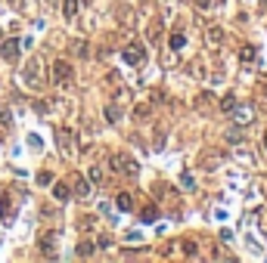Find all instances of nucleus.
<instances>
[{
  "label": "nucleus",
  "mask_w": 267,
  "mask_h": 263,
  "mask_svg": "<svg viewBox=\"0 0 267 263\" xmlns=\"http://www.w3.org/2000/svg\"><path fill=\"white\" fill-rule=\"evenodd\" d=\"M109 164H112V171H124V176H137L140 174V164L131 155H121V152L109 158Z\"/></svg>",
  "instance_id": "1"
},
{
  "label": "nucleus",
  "mask_w": 267,
  "mask_h": 263,
  "mask_svg": "<svg viewBox=\"0 0 267 263\" xmlns=\"http://www.w3.org/2000/svg\"><path fill=\"white\" fill-rule=\"evenodd\" d=\"M72 81V65L65 59H56L53 62V84H69Z\"/></svg>",
  "instance_id": "2"
},
{
  "label": "nucleus",
  "mask_w": 267,
  "mask_h": 263,
  "mask_svg": "<svg viewBox=\"0 0 267 263\" xmlns=\"http://www.w3.org/2000/svg\"><path fill=\"white\" fill-rule=\"evenodd\" d=\"M143 56H146V50L140 47V44H131V47H124V50H121V59H124L128 65H137Z\"/></svg>",
  "instance_id": "3"
},
{
  "label": "nucleus",
  "mask_w": 267,
  "mask_h": 263,
  "mask_svg": "<svg viewBox=\"0 0 267 263\" xmlns=\"http://www.w3.org/2000/svg\"><path fill=\"white\" fill-rule=\"evenodd\" d=\"M56 242H59L56 232H44V235H40V251H44V257H53V254H56Z\"/></svg>",
  "instance_id": "4"
},
{
  "label": "nucleus",
  "mask_w": 267,
  "mask_h": 263,
  "mask_svg": "<svg viewBox=\"0 0 267 263\" xmlns=\"http://www.w3.org/2000/svg\"><path fill=\"white\" fill-rule=\"evenodd\" d=\"M0 56L6 59V62H16V59H19V40H3V47H0Z\"/></svg>",
  "instance_id": "5"
},
{
  "label": "nucleus",
  "mask_w": 267,
  "mask_h": 263,
  "mask_svg": "<svg viewBox=\"0 0 267 263\" xmlns=\"http://www.w3.org/2000/svg\"><path fill=\"white\" fill-rule=\"evenodd\" d=\"M38 71H40V62H38V59H31V62H28V69H25V84H31V87H38V84H40Z\"/></svg>",
  "instance_id": "6"
},
{
  "label": "nucleus",
  "mask_w": 267,
  "mask_h": 263,
  "mask_svg": "<svg viewBox=\"0 0 267 263\" xmlns=\"http://www.w3.org/2000/svg\"><path fill=\"white\" fill-rule=\"evenodd\" d=\"M115 208H118V210H124V214H128V210L134 208V198H131L128 192H118V195H115Z\"/></svg>",
  "instance_id": "7"
},
{
  "label": "nucleus",
  "mask_w": 267,
  "mask_h": 263,
  "mask_svg": "<svg viewBox=\"0 0 267 263\" xmlns=\"http://www.w3.org/2000/svg\"><path fill=\"white\" fill-rule=\"evenodd\" d=\"M13 217V201H10V195H3L0 198V220H10Z\"/></svg>",
  "instance_id": "8"
},
{
  "label": "nucleus",
  "mask_w": 267,
  "mask_h": 263,
  "mask_svg": "<svg viewBox=\"0 0 267 263\" xmlns=\"http://www.w3.org/2000/svg\"><path fill=\"white\" fill-rule=\"evenodd\" d=\"M140 220H143V223H155V220H158V208L155 205L143 208V210H140Z\"/></svg>",
  "instance_id": "9"
},
{
  "label": "nucleus",
  "mask_w": 267,
  "mask_h": 263,
  "mask_svg": "<svg viewBox=\"0 0 267 263\" xmlns=\"http://www.w3.org/2000/svg\"><path fill=\"white\" fill-rule=\"evenodd\" d=\"M255 47H243V50H239V62H243V65H252L255 62Z\"/></svg>",
  "instance_id": "10"
},
{
  "label": "nucleus",
  "mask_w": 267,
  "mask_h": 263,
  "mask_svg": "<svg viewBox=\"0 0 267 263\" xmlns=\"http://www.w3.org/2000/svg\"><path fill=\"white\" fill-rule=\"evenodd\" d=\"M53 198L69 201V186H65V183H53Z\"/></svg>",
  "instance_id": "11"
},
{
  "label": "nucleus",
  "mask_w": 267,
  "mask_h": 263,
  "mask_svg": "<svg viewBox=\"0 0 267 263\" xmlns=\"http://www.w3.org/2000/svg\"><path fill=\"white\" fill-rule=\"evenodd\" d=\"M62 13H65V19H75V16H78V0H65Z\"/></svg>",
  "instance_id": "12"
},
{
  "label": "nucleus",
  "mask_w": 267,
  "mask_h": 263,
  "mask_svg": "<svg viewBox=\"0 0 267 263\" xmlns=\"http://www.w3.org/2000/svg\"><path fill=\"white\" fill-rule=\"evenodd\" d=\"M233 108H236V96H233V93H227V96L221 99V112H233Z\"/></svg>",
  "instance_id": "13"
},
{
  "label": "nucleus",
  "mask_w": 267,
  "mask_h": 263,
  "mask_svg": "<svg viewBox=\"0 0 267 263\" xmlns=\"http://www.w3.org/2000/svg\"><path fill=\"white\" fill-rule=\"evenodd\" d=\"M168 44H171V50H180L183 44H187V37H183V35H180V31H174V35L168 37Z\"/></svg>",
  "instance_id": "14"
},
{
  "label": "nucleus",
  "mask_w": 267,
  "mask_h": 263,
  "mask_svg": "<svg viewBox=\"0 0 267 263\" xmlns=\"http://www.w3.org/2000/svg\"><path fill=\"white\" fill-rule=\"evenodd\" d=\"M243 137H246V133H243V127H230V130H227V140H230V142H239Z\"/></svg>",
  "instance_id": "15"
},
{
  "label": "nucleus",
  "mask_w": 267,
  "mask_h": 263,
  "mask_svg": "<svg viewBox=\"0 0 267 263\" xmlns=\"http://www.w3.org/2000/svg\"><path fill=\"white\" fill-rule=\"evenodd\" d=\"M94 254V242H81L78 245V257H90Z\"/></svg>",
  "instance_id": "16"
},
{
  "label": "nucleus",
  "mask_w": 267,
  "mask_h": 263,
  "mask_svg": "<svg viewBox=\"0 0 267 263\" xmlns=\"http://www.w3.org/2000/svg\"><path fill=\"white\" fill-rule=\"evenodd\" d=\"M38 186H53V174H50V171H40V174H38Z\"/></svg>",
  "instance_id": "17"
},
{
  "label": "nucleus",
  "mask_w": 267,
  "mask_h": 263,
  "mask_svg": "<svg viewBox=\"0 0 267 263\" xmlns=\"http://www.w3.org/2000/svg\"><path fill=\"white\" fill-rule=\"evenodd\" d=\"M75 192H78L81 198H87V195H90V186H87L84 180H78V183H75Z\"/></svg>",
  "instance_id": "18"
},
{
  "label": "nucleus",
  "mask_w": 267,
  "mask_h": 263,
  "mask_svg": "<svg viewBox=\"0 0 267 263\" xmlns=\"http://www.w3.org/2000/svg\"><path fill=\"white\" fill-rule=\"evenodd\" d=\"M0 121H3L0 127H10V124H13V115H10V108H6V105L0 108Z\"/></svg>",
  "instance_id": "19"
},
{
  "label": "nucleus",
  "mask_w": 267,
  "mask_h": 263,
  "mask_svg": "<svg viewBox=\"0 0 267 263\" xmlns=\"http://www.w3.org/2000/svg\"><path fill=\"white\" fill-rule=\"evenodd\" d=\"M87 176H90V183H103V174H99V167H90V171H87Z\"/></svg>",
  "instance_id": "20"
},
{
  "label": "nucleus",
  "mask_w": 267,
  "mask_h": 263,
  "mask_svg": "<svg viewBox=\"0 0 267 263\" xmlns=\"http://www.w3.org/2000/svg\"><path fill=\"white\" fill-rule=\"evenodd\" d=\"M72 50H75V56H87V47H84V40H75V44H72Z\"/></svg>",
  "instance_id": "21"
},
{
  "label": "nucleus",
  "mask_w": 267,
  "mask_h": 263,
  "mask_svg": "<svg viewBox=\"0 0 267 263\" xmlns=\"http://www.w3.org/2000/svg\"><path fill=\"white\" fill-rule=\"evenodd\" d=\"M106 118H109V121H118V118H121V112H118L115 105H109V108H106Z\"/></svg>",
  "instance_id": "22"
},
{
  "label": "nucleus",
  "mask_w": 267,
  "mask_h": 263,
  "mask_svg": "<svg viewBox=\"0 0 267 263\" xmlns=\"http://www.w3.org/2000/svg\"><path fill=\"white\" fill-rule=\"evenodd\" d=\"M96 245H99V248H109V245H112V239H109V235H99V239H96Z\"/></svg>",
  "instance_id": "23"
},
{
  "label": "nucleus",
  "mask_w": 267,
  "mask_h": 263,
  "mask_svg": "<svg viewBox=\"0 0 267 263\" xmlns=\"http://www.w3.org/2000/svg\"><path fill=\"white\" fill-rule=\"evenodd\" d=\"M180 183L187 186V189H193V186H196V183H193V176H190V174H183V176H180Z\"/></svg>",
  "instance_id": "24"
},
{
  "label": "nucleus",
  "mask_w": 267,
  "mask_h": 263,
  "mask_svg": "<svg viewBox=\"0 0 267 263\" xmlns=\"http://www.w3.org/2000/svg\"><path fill=\"white\" fill-rule=\"evenodd\" d=\"M183 251H187V257H193V254H196V245H193V242H183Z\"/></svg>",
  "instance_id": "25"
},
{
  "label": "nucleus",
  "mask_w": 267,
  "mask_h": 263,
  "mask_svg": "<svg viewBox=\"0 0 267 263\" xmlns=\"http://www.w3.org/2000/svg\"><path fill=\"white\" fill-rule=\"evenodd\" d=\"M196 6H199V10H208V6H211V0H196Z\"/></svg>",
  "instance_id": "26"
},
{
  "label": "nucleus",
  "mask_w": 267,
  "mask_h": 263,
  "mask_svg": "<svg viewBox=\"0 0 267 263\" xmlns=\"http://www.w3.org/2000/svg\"><path fill=\"white\" fill-rule=\"evenodd\" d=\"M264 146H267V133H264Z\"/></svg>",
  "instance_id": "27"
}]
</instances>
